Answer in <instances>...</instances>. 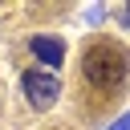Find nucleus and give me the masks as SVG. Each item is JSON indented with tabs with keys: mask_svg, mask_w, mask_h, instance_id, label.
Returning a JSON list of instances; mask_svg holds the SVG:
<instances>
[{
	"mask_svg": "<svg viewBox=\"0 0 130 130\" xmlns=\"http://www.w3.org/2000/svg\"><path fill=\"white\" fill-rule=\"evenodd\" d=\"M81 69H85V81L89 85H98V89H122V81L130 77V57H126L122 45L98 41V45L85 49Z\"/></svg>",
	"mask_w": 130,
	"mask_h": 130,
	"instance_id": "obj_1",
	"label": "nucleus"
},
{
	"mask_svg": "<svg viewBox=\"0 0 130 130\" xmlns=\"http://www.w3.org/2000/svg\"><path fill=\"white\" fill-rule=\"evenodd\" d=\"M57 93H61V85H57L53 73H45V69H28L24 73V98H28L32 110H49L57 102Z\"/></svg>",
	"mask_w": 130,
	"mask_h": 130,
	"instance_id": "obj_2",
	"label": "nucleus"
},
{
	"mask_svg": "<svg viewBox=\"0 0 130 130\" xmlns=\"http://www.w3.org/2000/svg\"><path fill=\"white\" fill-rule=\"evenodd\" d=\"M32 57L37 61H45L49 69H57V65H65V41H57V37H32Z\"/></svg>",
	"mask_w": 130,
	"mask_h": 130,
	"instance_id": "obj_3",
	"label": "nucleus"
},
{
	"mask_svg": "<svg viewBox=\"0 0 130 130\" xmlns=\"http://www.w3.org/2000/svg\"><path fill=\"white\" fill-rule=\"evenodd\" d=\"M110 130H130V114H122V118H118V122H114Z\"/></svg>",
	"mask_w": 130,
	"mask_h": 130,
	"instance_id": "obj_4",
	"label": "nucleus"
},
{
	"mask_svg": "<svg viewBox=\"0 0 130 130\" xmlns=\"http://www.w3.org/2000/svg\"><path fill=\"white\" fill-rule=\"evenodd\" d=\"M122 20H126V24H130V4H126V8H122Z\"/></svg>",
	"mask_w": 130,
	"mask_h": 130,
	"instance_id": "obj_5",
	"label": "nucleus"
}]
</instances>
